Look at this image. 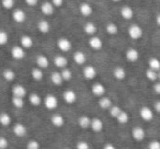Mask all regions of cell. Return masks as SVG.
Returning a JSON list of instances; mask_svg holds the SVG:
<instances>
[{
	"label": "cell",
	"mask_w": 160,
	"mask_h": 149,
	"mask_svg": "<svg viewBox=\"0 0 160 149\" xmlns=\"http://www.w3.org/2000/svg\"><path fill=\"white\" fill-rule=\"evenodd\" d=\"M127 33H128L129 37H131L132 40H134V41L139 40V38H142V35H144V31H142V27H140L139 24H136V23L129 25Z\"/></svg>",
	"instance_id": "cell-1"
},
{
	"label": "cell",
	"mask_w": 160,
	"mask_h": 149,
	"mask_svg": "<svg viewBox=\"0 0 160 149\" xmlns=\"http://www.w3.org/2000/svg\"><path fill=\"white\" fill-rule=\"evenodd\" d=\"M43 104L49 111H54L55 109H57L58 107V99L54 94H46L45 98L43 99Z\"/></svg>",
	"instance_id": "cell-2"
},
{
	"label": "cell",
	"mask_w": 160,
	"mask_h": 149,
	"mask_svg": "<svg viewBox=\"0 0 160 149\" xmlns=\"http://www.w3.org/2000/svg\"><path fill=\"white\" fill-rule=\"evenodd\" d=\"M82 73H83V77L87 80H93V79H96L97 75H98V70H97V68L93 65H87L83 68Z\"/></svg>",
	"instance_id": "cell-3"
},
{
	"label": "cell",
	"mask_w": 160,
	"mask_h": 149,
	"mask_svg": "<svg viewBox=\"0 0 160 149\" xmlns=\"http://www.w3.org/2000/svg\"><path fill=\"white\" fill-rule=\"evenodd\" d=\"M11 57L16 60H22L25 58V48H23L22 46H19V45H16L11 48Z\"/></svg>",
	"instance_id": "cell-4"
},
{
	"label": "cell",
	"mask_w": 160,
	"mask_h": 149,
	"mask_svg": "<svg viewBox=\"0 0 160 149\" xmlns=\"http://www.w3.org/2000/svg\"><path fill=\"white\" fill-rule=\"evenodd\" d=\"M88 44H89L90 48L93 49V51H101L103 48V41L97 35L90 36Z\"/></svg>",
	"instance_id": "cell-5"
},
{
	"label": "cell",
	"mask_w": 160,
	"mask_h": 149,
	"mask_svg": "<svg viewBox=\"0 0 160 149\" xmlns=\"http://www.w3.org/2000/svg\"><path fill=\"white\" fill-rule=\"evenodd\" d=\"M71 46H72V44H71L70 40L67 37H60L59 40L57 41L58 49H59L60 52H62V53L69 52L71 49Z\"/></svg>",
	"instance_id": "cell-6"
},
{
	"label": "cell",
	"mask_w": 160,
	"mask_h": 149,
	"mask_svg": "<svg viewBox=\"0 0 160 149\" xmlns=\"http://www.w3.org/2000/svg\"><path fill=\"white\" fill-rule=\"evenodd\" d=\"M62 100L67 103V104H73L77 101V93L76 91L71 89H67L62 93Z\"/></svg>",
	"instance_id": "cell-7"
},
{
	"label": "cell",
	"mask_w": 160,
	"mask_h": 149,
	"mask_svg": "<svg viewBox=\"0 0 160 149\" xmlns=\"http://www.w3.org/2000/svg\"><path fill=\"white\" fill-rule=\"evenodd\" d=\"M132 136L136 142H142L146 137V131L142 126H135L132 129Z\"/></svg>",
	"instance_id": "cell-8"
},
{
	"label": "cell",
	"mask_w": 160,
	"mask_h": 149,
	"mask_svg": "<svg viewBox=\"0 0 160 149\" xmlns=\"http://www.w3.org/2000/svg\"><path fill=\"white\" fill-rule=\"evenodd\" d=\"M139 116L145 122H150L153 120V111L148 107H142L139 110Z\"/></svg>",
	"instance_id": "cell-9"
},
{
	"label": "cell",
	"mask_w": 160,
	"mask_h": 149,
	"mask_svg": "<svg viewBox=\"0 0 160 149\" xmlns=\"http://www.w3.org/2000/svg\"><path fill=\"white\" fill-rule=\"evenodd\" d=\"M91 92L93 96L98 97V98H101V97L104 96L105 92H107V88H105V86L103 85V83L96 82L91 87Z\"/></svg>",
	"instance_id": "cell-10"
},
{
	"label": "cell",
	"mask_w": 160,
	"mask_h": 149,
	"mask_svg": "<svg viewBox=\"0 0 160 149\" xmlns=\"http://www.w3.org/2000/svg\"><path fill=\"white\" fill-rule=\"evenodd\" d=\"M12 19L17 23H24L27 20V13L22 9H14L12 12Z\"/></svg>",
	"instance_id": "cell-11"
},
{
	"label": "cell",
	"mask_w": 160,
	"mask_h": 149,
	"mask_svg": "<svg viewBox=\"0 0 160 149\" xmlns=\"http://www.w3.org/2000/svg\"><path fill=\"white\" fill-rule=\"evenodd\" d=\"M41 11H42V13L44 14V16L51 17V16H53L54 12H55V7H54V5L51 1H45V2H43L42 5H41Z\"/></svg>",
	"instance_id": "cell-12"
},
{
	"label": "cell",
	"mask_w": 160,
	"mask_h": 149,
	"mask_svg": "<svg viewBox=\"0 0 160 149\" xmlns=\"http://www.w3.org/2000/svg\"><path fill=\"white\" fill-rule=\"evenodd\" d=\"M12 131H13V134L17 137H20V138L24 137L28 133L27 126H25L24 124H22V123H17V124H14Z\"/></svg>",
	"instance_id": "cell-13"
},
{
	"label": "cell",
	"mask_w": 160,
	"mask_h": 149,
	"mask_svg": "<svg viewBox=\"0 0 160 149\" xmlns=\"http://www.w3.org/2000/svg\"><path fill=\"white\" fill-rule=\"evenodd\" d=\"M27 88L23 85L17 83L12 87V96L14 97H20V98H25L27 97Z\"/></svg>",
	"instance_id": "cell-14"
},
{
	"label": "cell",
	"mask_w": 160,
	"mask_h": 149,
	"mask_svg": "<svg viewBox=\"0 0 160 149\" xmlns=\"http://www.w3.org/2000/svg\"><path fill=\"white\" fill-rule=\"evenodd\" d=\"M72 58H73V62L77 65H79V66H83L87 62V55L81 51L75 52L72 55Z\"/></svg>",
	"instance_id": "cell-15"
},
{
	"label": "cell",
	"mask_w": 160,
	"mask_h": 149,
	"mask_svg": "<svg viewBox=\"0 0 160 149\" xmlns=\"http://www.w3.org/2000/svg\"><path fill=\"white\" fill-rule=\"evenodd\" d=\"M125 57H126V59L128 60V62H135L139 59V52L136 48H134V47H131V48L127 49L126 53H125Z\"/></svg>",
	"instance_id": "cell-16"
},
{
	"label": "cell",
	"mask_w": 160,
	"mask_h": 149,
	"mask_svg": "<svg viewBox=\"0 0 160 149\" xmlns=\"http://www.w3.org/2000/svg\"><path fill=\"white\" fill-rule=\"evenodd\" d=\"M79 12L83 17H90L93 13V8H92V6L90 3L82 2L79 6Z\"/></svg>",
	"instance_id": "cell-17"
},
{
	"label": "cell",
	"mask_w": 160,
	"mask_h": 149,
	"mask_svg": "<svg viewBox=\"0 0 160 149\" xmlns=\"http://www.w3.org/2000/svg\"><path fill=\"white\" fill-rule=\"evenodd\" d=\"M20 45L23 47V48L30 49V48H32V47H33L34 40L30 35L24 34V35H22V36H21V38H20Z\"/></svg>",
	"instance_id": "cell-18"
},
{
	"label": "cell",
	"mask_w": 160,
	"mask_h": 149,
	"mask_svg": "<svg viewBox=\"0 0 160 149\" xmlns=\"http://www.w3.org/2000/svg\"><path fill=\"white\" fill-rule=\"evenodd\" d=\"M103 127H104V124H103L102 120L99 117H94L91 120V124H90V128L92 129L96 133H100L102 132Z\"/></svg>",
	"instance_id": "cell-19"
},
{
	"label": "cell",
	"mask_w": 160,
	"mask_h": 149,
	"mask_svg": "<svg viewBox=\"0 0 160 149\" xmlns=\"http://www.w3.org/2000/svg\"><path fill=\"white\" fill-rule=\"evenodd\" d=\"M54 65H55L57 68H66L67 66H68V59H67L66 57H65L64 55H57L54 57Z\"/></svg>",
	"instance_id": "cell-20"
},
{
	"label": "cell",
	"mask_w": 160,
	"mask_h": 149,
	"mask_svg": "<svg viewBox=\"0 0 160 149\" xmlns=\"http://www.w3.org/2000/svg\"><path fill=\"white\" fill-rule=\"evenodd\" d=\"M51 123H52V125H54L55 127L59 128V127H62L65 125V118H64V116L58 113L53 114V115L51 116Z\"/></svg>",
	"instance_id": "cell-21"
},
{
	"label": "cell",
	"mask_w": 160,
	"mask_h": 149,
	"mask_svg": "<svg viewBox=\"0 0 160 149\" xmlns=\"http://www.w3.org/2000/svg\"><path fill=\"white\" fill-rule=\"evenodd\" d=\"M112 72H113V77L116 80L122 81L126 78V70H125V68H123V67H121V66L115 67Z\"/></svg>",
	"instance_id": "cell-22"
},
{
	"label": "cell",
	"mask_w": 160,
	"mask_h": 149,
	"mask_svg": "<svg viewBox=\"0 0 160 149\" xmlns=\"http://www.w3.org/2000/svg\"><path fill=\"white\" fill-rule=\"evenodd\" d=\"M35 64L38 68L41 69H46L49 66V59L45 55H38L35 59Z\"/></svg>",
	"instance_id": "cell-23"
},
{
	"label": "cell",
	"mask_w": 160,
	"mask_h": 149,
	"mask_svg": "<svg viewBox=\"0 0 160 149\" xmlns=\"http://www.w3.org/2000/svg\"><path fill=\"white\" fill-rule=\"evenodd\" d=\"M121 17H122L124 20H132L134 17V10L132 9L129 6H124V7L121 8Z\"/></svg>",
	"instance_id": "cell-24"
},
{
	"label": "cell",
	"mask_w": 160,
	"mask_h": 149,
	"mask_svg": "<svg viewBox=\"0 0 160 149\" xmlns=\"http://www.w3.org/2000/svg\"><path fill=\"white\" fill-rule=\"evenodd\" d=\"M97 31H98V27H97V25L94 24L93 22H87L83 25V32H85L87 35H89V36L96 35Z\"/></svg>",
	"instance_id": "cell-25"
},
{
	"label": "cell",
	"mask_w": 160,
	"mask_h": 149,
	"mask_svg": "<svg viewBox=\"0 0 160 149\" xmlns=\"http://www.w3.org/2000/svg\"><path fill=\"white\" fill-rule=\"evenodd\" d=\"M38 29L42 34H47L51 31V23L47 20H41L38 23Z\"/></svg>",
	"instance_id": "cell-26"
},
{
	"label": "cell",
	"mask_w": 160,
	"mask_h": 149,
	"mask_svg": "<svg viewBox=\"0 0 160 149\" xmlns=\"http://www.w3.org/2000/svg\"><path fill=\"white\" fill-rule=\"evenodd\" d=\"M112 105H113V102H112V100L109 97L103 96L99 99V107L102 110H110V107H111Z\"/></svg>",
	"instance_id": "cell-27"
},
{
	"label": "cell",
	"mask_w": 160,
	"mask_h": 149,
	"mask_svg": "<svg viewBox=\"0 0 160 149\" xmlns=\"http://www.w3.org/2000/svg\"><path fill=\"white\" fill-rule=\"evenodd\" d=\"M90 124H91V118L87 115H81L79 118H78V125H79L80 128L82 129H87L90 127Z\"/></svg>",
	"instance_id": "cell-28"
},
{
	"label": "cell",
	"mask_w": 160,
	"mask_h": 149,
	"mask_svg": "<svg viewBox=\"0 0 160 149\" xmlns=\"http://www.w3.org/2000/svg\"><path fill=\"white\" fill-rule=\"evenodd\" d=\"M51 81L53 82L54 86H62L64 82V79H62V75H60V71H54L51 75Z\"/></svg>",
	"instance_id": "cell-29"
},
{
	"label": "cell",
	"mask_w": 160,
	"mask_h": 149,
	"mask_svg": "<svg viewBox=\"0 0 160 149\" xmlns=\"http://www.w3.org/2000/svg\"><path fill=\"white\" fill-rule=\"evenodd\" d=\"M29 101H30V103L33 105V107H40V105L43 103V99L41 98L40 94L35 93V92H33V93L30 94V96H29Z\"/></svg>",
	"instance_id": "cell-30"
},
{
	"label": "cell",
	"mask_w": 160,
	"mask_h": 149,
	"mask_svg": "<svg viewBox=\"0 0 160 149\" xmlns=\"http://www.w3.org/2000/svg\"><path fill=\"white\" fill-rule=\"evenodd\" d=\"M2 77L6 81L11 82V81L16 80L17 75H16V72H14V70H12V69H10V68H6L5 70L2 71Z\"/></svg>",
	"instance_id": "cell-31"
},
{
	"label": "cell",
	"mask_w": 160,
	"mask_h": 149,
	"mask_svg": "<svg viewBox=\"0 0 160 149\" xmlns=\"http://www.w3.org/2000/svg\"><path fill=\"white\" fill-rule=\"evenodd\" d=\"M31 76L32 78L35 81H41L44 78V72H43V69L38 68V67H35L31 70Z\"/></svg>",
	"instance_id": "cell-32"
},
{
	"label": "cell",
	"mask_w": 160,
	"mask_h": 149,
	"mask_svg": "<svg viewBox=\"0 0 160 149\" xmlns=\"http://www.w3.org/2000/svg\"><path fill=\"white\" fill-rule=\"evenodd\" d=\"M12 122V118L10 116V114H8L7 112H2V113H0V125L1 126H9Z\"/></svg>",
	"instance_id": "cell-33"
},
{
	"label": "cell",
	"mask_w": 160,
	"mask_h": 149,
	"mask_svg": "<svg viewBox=\"0 0 160 149\" xmlns=\"http://www.w3.org/2000/svg\"><path fill=\"white\" fill-rule=\"evenodd\" d=\"M145 75H146V78L148 79L150 82H156L158 81V71L153 70V69L147 68L145 71Z\"/></svg>",
	"instance_id": "cell-34"
},
{
	"label": "cell",
	"mask_w": 160,
	"mask_h": 149,
	"mask_svg": "<svg viewBox=\"0 0 160 149\" xmlns=\"http://www.w3.org/2000/svg\"><path fill=\"white\" fill-rule=\"evenodd\" d=\"M105 32L109 35H116L118 33V27L113 22H110L105 25Z\"/></svg>",
	"instance_id": "cell-35"
},
{
	"label": "cell",
	"mask_w": 160,
	"mask_h": 149,
	"mask_svg": "<svg viewBox=\"0 0 160 149\" xmlns=\"http://www.w3.org/2000/svg\"><path fill=\"white\" fill-rule=\"evenodd\" d=\"M148 68L153 69L156 71L160 70V59H158L157 57H151L148 60Z\"/></svg>",
	"instance_id": "cell-36"
},
{
	"label": "cell",
	"mask_w": 160,
	"mask_h": 149,
	"mask_svg": "<svg viewBox=\"0 0 160 149\" xmlns=\"http://www.w3.org/2000/svg\"><path fill=\"white\" fill-rule=\"evenodd\" d=\"M12 104L17 109H23L25 105L24 98H20V97H12Z\"/></svg>",
	"instance_id": "cell-37"
},
{
	"label": "cell",
	"mask_w": 160,
	"mask_h": 149,
	"mask_svg": "<svg viewBox=\"0 0 160 149\" xmlns=\"http://www.w3.org/2000/svg\"><path fill=\"white\" fill-rule=\"evenodd\" d=\"M116 120H118V122L120 123V124H127L128 123V121H129V114L127 113V112H125V111H122L120 113V115L116 117Z\"/></svg>",
	"instance_id": "cell-38"
},
{
	"label": "cell",
	"mask_w": 160,
	"mask_h": 149,
	"mask_svg": "<svg viewBox=\"0 0 160 149\" xmlns=\"http://www.w3.org/2000/svg\"><path fill=\"white\" fill-rule=\"evenodd\" d=\"M60 75H62V79H64V81H69L71 80V78H72V71L70 70L69 68H62V71H60Z\"/></svg>",
	"instance_id": "cell-39"
},
{
	"label": "cell",
	"mask_w": 160,
	"mask_h": 149,
	"mask_svg": "<svg viewBox=\"0 0 160 149\" xmlns=\"http://www.w3.org/2000/svg\"><path fill=\"white\" fill-rule=\"evenodd\" d=\"M109 111H110V115H111L113 118H116L118 115H120V113L123 111V110L121 109L118 105H112V107H110Z\"/></svg>",
	"instance_id": "cell-40"
},
{
	"label": "cell",
	"mask_w": 160,
	"mask_h": 149,
	"mask_svg": "<svg viewBox=\"0 0 160 149\" xmlns=\"http://www.w3.org/2000/svg\"><path fill=\"white\" fill-rule=\"evenodd\" d=\"M14 5H16V0H1V6L6 10L13 9Z\"/></svg>",
	"instance_id": "cell-41"
},
{
	"label": "cell",
	"mask_w": 160,
	"mask_h": 149,
	"mask_svg": "<svg viewBox=\"0 0 160 149\" xmlns=\"http://www.w3.org/2000/svg\"><path fill=\"white\" fill-rule=\"evenodd\" d=\"M9 41V35L6 31L3 30H0V46H3L6 45Z\"/></svg>",
	"instance_id": "cell-42"
},
{
	"label": "cell",
	"mask_w": 160,
	"mask_h": 149,
	"mask_svg": "<svg viewBox=\"0 0 160 149\" xmlns=\"http://www.w3.org/2000/svg\"><path fill=\"white\" fill-rule=\"evenodd\" d=\"M40 148H41L40 142L35 139H31L27 144V149H40Z\"/></svg>",
	"instance_id": "cell-43"
},
{
	"label": "cell",
	"mask_w": 160,
	"mask_h": 149,
	"mask_svg": "<svg viewBox=\"0 0 160 149\" xmlns=\"http://www.w3.org/2000/svg\"><path fill=\"white\" fill-rule=\"evenodd\" d=\"M76 149H90V145L85 140H80L76 145Z\"/></svg>",
	"instance_id": "cell-44"
},
{
	"label": "cell",
	"mask_w": 160,
	"mask_h": 149,
	"mask_svg": "<svg viewBox=\"0 0 160 149\" xmlns=\"http://www.w3.org/2000/svg\"><path fill=\"white\" fill-rule=\"evenodd\" d=\"M148 149H160V142L157 139L151 140L148 144Z\"/></svg>",
	"instance_id": "cell-45"
},
{
	"label": "cell",
	"mask_w": 160,
	"mask_h": 149,
	"mask_svg": "<svg viewBox=\"0 0 160 149\" xmlns=\"http://www.w3.org/2000/svg\"><path fill=\"white\" fill-rule=\"evenodd\" d=\"M9 146V142L6 137L0 136V149H7Z\"/></svg>",
	"instance_id": "cell-46"
},
{
	"label": "cell",
	"mask_w": 160,
	"mask_h": 149,
	"mask_svg": "<svg viewBox=\"0 0 160 149\" xmlns=\"http://www.w3.org/2000/svg\"><path fill=\"white\" fill-rule=\"evenodd\" d=\"M51 2L53 3L55 8H59V7H62V3H64V0H51Z\"/></svg>",
	"instance_id": "cell-47"
},
{
	"label": "cell",
	"mask_w": 160,
	"mask_h": 149,
	"mask_svg": "<svg viewBox=\"0 0 160 149\" xmlns=\"http://www.w3.org/2000/svg\"><path fill=\"white\" fill-rule=\"evenodd\" d=\"M153 91L156 94H159L160 96V81H156L155 85H153Z\"/></svg>",
	"instance_id": "cell-48"
},
{
	"label": "cell",
	"mask_w": 160,
	"mask_h": 149,
	"mask_svg": "<svg viewBox=\"0 0 160 149\" xmlns=\"http://www.w3.org/2000/svg\"><path fill=\"white\" fill-rule=\"evenodd\" d=\"M25 3L30 7H35L36 5L38 3V0H24Z\"/></svg>",
	"instance_id": "cell-49"
},
{
	"label": "cell",
	"mask_w": 160,
	"mask_h": 149,
	"mask_svg": "<svg viewBox=\"0 0 160 149\" xmlns=\"http://www.w3.org/2000/svg\"><path fill=\"white\" fill-rule=\"evenodd\" d=\"M153 110H155L157 113L160 114V100H158L155 102V104H153Z\"/></svg>",
	"instance_id": "cell-50"
},
{
	"label": "cell",
	"mask_w": 160,
	"mask_h": 149,
	"mask_svg": "<svg viewBox=\"0 0 160 149\" xmlns=\"http://www.w3.org/2000/svg\"><path fill=\"white\" fill-rule=\"evenodd\" d=\"M103 149H116V147L113 144H111V142H108V144H105L103 146Z\"/></svg>",
	"instance_id": "cell-51"
},
{
	"label": "cell",
	"mask_w": 160,
	"mask_h": 149,
	"mask_svg": "<svg viewBox=\"0 0 160 149\" xmlns=\"http://www.w3.org/2000/svg\"><path fill=\"white\" fill-rule=\"evenodd\" d=\"M156 23H157L158 27H160V13H158L156 16Z\"/></svg>",
	"instance_id": "cell-52"
},
{
	"label": "cell",
	"mask_w": 160,
	"mask_h": 149,
	"mask_svg": "<svg viewBox=\"0 0 160 149\" xmlns=\"http://www.w3.org/2000/svg\"><path fill=\"white\" fill-rule=\"evenodd\" d=\"M158 81H160V70L158 71Z\"/></svg>",
	"instance_id": "cell-53"
},
{
	"label": "cell",
	"mask_w": 160,
	"mask_h": 149,
	"mask_svg": "<svg viewBox=\"0 0 160 149\" xmlns=\"http://www.w3.org/2000/svg\"><path fill=\"white\" fill-rule=\"evenodd\" d=\"M112 1H114V2H118V1H121V0H112Z\"/></svg>",
	"instance_id": "cell-54"
},
{
	"label": "cell",
	"mask_w": 160,
	"mask_h": 149,
	"mask_svg": "<svg viewBox=\"0 0 160 149\" xmlns=\"http://www.w3.org/2000/svg\"><path fill=\"white\" fill-rule=\"evenodd\" d=\"M62 149H71V148H68V147H66V148H62Z\"/></svg>",
	"instance_id": "cell-55"
}]
</instances>
